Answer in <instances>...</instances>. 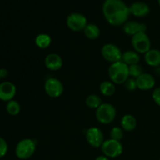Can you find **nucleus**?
Instances as JSON below:
<instances>
[{
  "mask_svg": "<svg viewBox=\"0 0 160 160\" xmlns=\"http://www.w3.org/2000/svg\"><path fill=\"white\" fill-rule=\"evenodd\" d=\"M0 74H1L2 78H5L8 75V70L5 68L0 69Z\"/></svg>",
  "mask_w": 160,
  "mask_h": 160,
  "instance_id": "29",
  "label": "nucleus"
},
{
  "mask_svg": "<svg viewBox=\"0 0 160 160\" xmlns=\"http://www.w3.org/2000/svg\"><path fill=\"white\" fill-rule=\"evenodd\" d=\"M6 112L11 116H17L20 112V105L18 102L16 100H10L7 102V104L6 106Z\"/></svg>",
  "mask_w": 160,
  "mask_h": 160,
  "instance_id": "23",
  "label": "nucleus"
},
{
  "mask_svg": "<svg viewBox=\"0 0 160 160\" xmlns=\"http://www.w3.org/2000/svg\"><path fill=\"white\" fill-rule=\"evenodd\" d=\"M101 149L103 155L108 158H117L123 153V146L120 141L108 139L103 142Z\"/></svg>",
  "mask_w": 160,
  "mask_h": 160,
  "instance_id": "6",
  "label": "nucleus"
},
{
  "mask_svg": "<svg viewBox=\"0 0 160 160\" xmlns=\"http://www.w3.org/2000/svg\"><path fill=\"white\" fill-rule=\"evenodd\" d=\"M63 84L59 79L55 78H48L45 83V91L51 98H59L63 93Z\"/></svg>",
  "mask_w": 160,
  "mask_h": 160,
  "instance_id": "9",
  "label": "nucleus"
},
{
  "mask_svg": "<svg viewBox=\"0 0 160 160\" xmlns=\"http://www.w3.org/2000/svg\"><path fill=\"white\" fill-rule=\"evenodd\" d=\"M152 99L156 105L160 106V87L156 88L152 92Z\"/></svg>",
  "mask_w": 160,
  "mask_h": 160,
  "instance_id": "28",
  "label": "nucleus"
},
{
  "mask_svg": "<svg viewBox=\"0 0 160 160\" xmlns=\"http://www.w3.org/2000/svg\"><path fill=\"white\" fill-rule=\"evenodd\" d=\"M87 24V18L80 12H72L67 18V27L74 32L84 31Z\"/></svg>",
  "mask_w": 160,
  "mask_h": 160,
  "instance_id": "7",
  "label": "nucleus"
},
{
  "mask_svg": "<svg viewBox=\"0 0 160 160\" xmlns=\"http://www.w3.org/2000/svg\"><path fill=\"white\" fill-rule=\"evenodd\" d=\"M95 160H109V159L107 157V156H104V155H103V156H98V157L95 159Z\"/></svg>",
  "mask_w": 160,
  "mask_h": 160,
  "instance_id": "30",
  "label": "nucleus"
},
{
  "mask_svg": "<svg viewBox=\"0 0 160 160\" xmlns=\"http://www.w3.org/2000/svg\"><path fill=\"white\" fill-rule=\"evenodd\" d=\"M85 104L86 106L88 108H90V109H97L102 104V102L101 98H100L98 95L92 94V95H89L86 98Z\"/></svg>",
  "mask_w": 160,
  "mask_h": 160,
  "instance_id": "22",
  "label": "nucleus"
},
{
  "mask_svg": "<svg viewBox=\"0 0 160 160\" xmlns=\"http://www.w3.org/2000/svg\"><path fill=\"white\" fill-rule=\"evenodd\" d=\"M84 35L90 40H95L100 35V29L95 23H88L84 31Z\"/></svg>",
  "mask_w": 160,
  "mask_h": 160,
  "instance_id": "19",
  "label": "nucleus"
},
{
  "mask_svg": "<svg viewBox=\"0 0 160 160\" xmlns=\"http://www.w3.org/2000/svg\"><path fill=\"white\" fill-rule=\"evenodd\" d=\"M85 137L88 143L94 148H99L105 142L102 131L96 127H92L88 129Z\"/></svg>",
  "mask_w": 160,
  "mask_h": 160,
  "instance_id": "10",
  "label": "nucleus"
},
{
  "mask_svg": "<svg viewBox=\"0 0 160 160\" xmlns=\"http://www.w3.org/2000/svg\"><path fill=\"white\" fill-rule=\"evenodd\" d=\"M2 79V77H1V74H0V80Z\"/></svg>",
  "mask_w": 160,
  "mask_h": 160,
  "instance_id": "32",
  "label": "nucleus"
},
{
  "mask_svg": "<svg viewBox=\"0 0 160 160\" xmlns=\"http://www.w3.org/2000/svg\"><path fill=\"white\" fill-rule=\"evenodd\" d=\"M122 61L128 66L138 64L139 61H140V56H139V53H138L136 51L128 50L123 53Z\"/></svg>",
  "mask_w": 160,
  "mask_h": 160,
  "instance_id": "18",
  "label": "nucleus"
},
{
  "mask_svg": "<svg viewBox=\"0 0 160 160\" xmlns=\"http://www.w3.org/2000/svg\"><path fill=\"white\" fill-rule=\"evenodd\" d=\"M102 56L108 62L113 63L122 60L123 52L118 46L112 43L106 44L102 48Z\"/></svg>",
  "mask_w": 160,
  "mask_h": 160,
  "instance_id": "8",
  "label": "nucleus"
},
{
  "mask_svg": "<svg viewBox=\"0 0 160 160\" xmlns=\"http://www.w3.org/2000/svg\"><path fill=\"white\" fill-rule=\"evenodd\" d=\"M125 88L128 91H134L136 88H138L137 81L135 78H129L124 83Z\"/></svg>",
  "mask_w": 160,
  "mask_h": 160,
  "instance_id": "26",
  "label": "nucleus"
},
{
  "mask_svg": "<svg viewBox=\"0 0 160 160\" xmlns=\"http://www.w3.org/2000/svg\"><path fill=\"white\" fill-rule=\"evenodd\" d=\"M99 91L104 96L109 97L114 95L116 92V87L114 83L109 81H105L100 84Z\"/></svg>",
  "mask_w": 160,
  "mask_h": 160,
  "instance_id": "20",
  "label": "nucleus"
},
{
  "mask_svg": "<svg viewBox=\"0 0 160 160\" xmlns=\"http://www.w3.org/2000/svg\"><path fill=\"white\" fill-rule=\"evenodd\" d=\"M110 139L116 141H120L123 138V130L122 128H119V127H114L111 129L110 133Z\"/></svg>",
  "mask_w": 160,
  "mask_h": 160,
  "instance_id": "25",
  "label": "nucleus"
},
{
  "mask_svg": "<svg viewBox=\"0 0 160 160\" xmlns=\"http://www.w3.org/2000/svg\"><path fill=\"white\" fill-rule=\"evenodd\" d=\"M129 69V77L137 79L139 76L143 73V69L139 64H134V65L128 66Z\"/></svg>",
  "mask_w": 160,
  "mask_h": 160,
  "instance_id": "24",
  "label": "nucleus"
},
{
  "mask_svg": "<svg viewBox=\"0 0 160 160\" xmlns=\"http://www.w3.org/2000/svg\"><path fill=\"white\" fill-rule=\"evenodd\" d=\"M138 88L142 91H148L152 89L156 85V80L152 74L143 73L136 79Z\"/></svg>",
  "mask_w": 160,
  "mask_h": 160,
  "instance_id": "12",
  "label": "nucleus"
},
{
  "mask_svg": "<svg viewBox=\"0 0 160 160\" xmlns=\"http://www.w3.org/2000/svg\"><path fill=\"white\" fill-rule=\"evenodd\" d=\"M35 45L42 49H45L48 48L52 43V38L50 35L47 34H40L36 36L34 39Z\"/></svg>",
  "mask_w": 160,
  "mask_h": 160,
  "instance_id": "21",
  "label": "nucleus"
},
{
  "mask_svg": "<svg viewBox=\"0 0 160 160\" xmlns=\"http://www.w3.org/2000/svg\"><path fill=\"white\" fill-rule=\"evenodd\" d=\"M17 93V88L10 81H3L0 84V100L9 102L13 99Z\"/></svg>",
  "mask_w": 160,
  "mask_h": 160,
  "instance_id": "11",
  "label": "nucleus"
},
{
  "mask_svg": "<svg viewBox=\"0 0 160 160\" xmlns=\"http://www.w3.org/2000/svg\"><path fill=\"white\" fill-rule=\"evenodd\" d=\"M36 150V143L31 138H25L17 143L15 153L20 159H28L34 155Z\"/></svg>",
  "mask_w": 160,
  "mask_h": 160,
  "instance_id": "4",
  "label": "nucleus"
},
{
  "mask_svg": "<svg viewBox=\"0 0 160 160\" xmlns=\"http://www.w3.org/2000/svg\"><path fill=\"white\" fill-rule=\"evenodd\" d=\"M123 30L125 34L133 37L139 33L145 32L147 30V27L143 23H138L136 21H127L123 24Z\"/></svg>",
  "mask_w": 160,
  "mask_h": 160,
  "instance_id": "13",
  "label": "nucleus"
},
{
  "mask_svg": "<svg viewBox=\"0 0 160 160\" xmlns=\"http://www.w3.org/2000/svg\"><path fill=\"white\" fill-rule=\"evenodd\" d=\"M131 45L139 54H145L151 49V41L145 32L139 33L131 37Z\"/></svg>",
  "mask_w": 160,
  "mask_h": 160,
  "instance_id": "5",
  "label": "nucleus"
},
{
  "mask_svg": "<svg viewBox=\"0 0 160 160\" xmlns=\"http://www.w3.org/2000/svg\"><path fill=\"white\" fill-rule=\"evenodd\" d=\"M102 13L112 26L124 24L131 14L129 7L122 0H106L102 5Z\"/></svg>",
  "mask_w": 160,
  "mask_h": 160,
  "instance_id": "1",
  "label": "nucleus"
},
{
  "mask_svg": "<svg viewBox=\"0 0 160 160\" xmlns=\"http://www.w3.org/2000/svg\"><path fill=\"white\" fill-rule=\"evenodd\" d=\"M45 65L47 69L52 71H57L62 68L63 61L62 57L56 53H50L45 59Z\"/></svg>",
  "mask_w": 160,
  "mask_h": 160,
  "instance_id": "14",
  "label": "nucleus"
},
{
  "mask_svg": "<svg viewBox=\"0 0 160 160\" xmlns=\"http://www.w3.org/2000/svg\"><path fill=\"white\" fill-rule=\"evenodd\" d=\"M8 152V144L3 138L0 137V159L4 157Z\"/></svg>",
  "mask_w": 160,
  "mask_h": 160,
  "instance_id": "27",
  "label": "nucleus"
},
{
  "mask_svg": "<svg viewBox=\"0 0 160 160\" xmlns=\"http://www.w3.org/2000/svg\"><path fill=\"white\" fill-rule=\"evenodd\" d=\"M120 124H121V128L123 131H127V132H131L135 130L137 128L138 122L135 117L131 114H126L123 116L120 121Z\"/></svg>",
  "mask_w": 160,
  "mask_h": 160,
  "instance_id": "16",
  "label": "nucleus"
},
{
  "mask_svg": "<svg viewBox=\"0 0 160 160\" xmlns=\"http://www.w3.org/2000/svg\"><path fill=\"white\" fill-rule=\"evenodd\" d=\"M130 13L137 17H146L150 12V8L146 3L136 2L129 7Z\"/></svg>",
  "mask_w": 160,
  "mask_h": 160,
  "instance_id": "15",
  "label": "nucleus"
},
{
  "mask_svg": "<svg viewBox=\"0 0 160 160\" xmlns=\"http://www.w3.org/2000/svg\"><path fill=\"white\" fill-rule=\"evenodd\" d=\"M145 61L148 66L159 67L160 66V51L159 49H150L145 54Z\"/></svg>",
  "mask_w": 160,
  "mask_h": 160,
  "instance_id": "17",
  "label": "nucleus"
},
{
  "mask_svg": "<svg viewBox=\"0 0 160 160\" xmlns=\"http://www.w3.org/2000/svg\"><path fill=\"white\" fill-rule=\"evenodd\" d=\"M108 73L110 81L117 84H124L130 78L128 66L122 60L111 63L108 70Z\"/></svg>",
  "mask_w": 160,
  "mask_h": 160,
  "instance_id": "2",
  "label": "nucleus"
},
{
  "mask_svg": "<svg viewBox=\"0 0 160 160\" xmlns=\"http://www.w3.org/2000/svg\"><path fill=\"white\" fill-rule=\"evenodd\" d=\"M158 2H159V6H160V0H158Z\"/></svg>",
  "mask_w": 160,
  "mask_h": 160,
  "instance_id": "31",
  "label": "nucleus"
},
{
  "mask_svg": "<svg viewBox=\"0 0 160 160\" xmlns=\"http://www.w3.org/2000/svg\"><path fill=\"white\" fill-rule=\"evenodd\" d=\"M117 117L116 108L110 103H102L95 112L96 120L102 124H109Z\"/></svg>",
  "mask_w": 160,
  "mask_h": 160,
  "instance_id": "3",
  "label": "nucleus"
}]
</instances>
